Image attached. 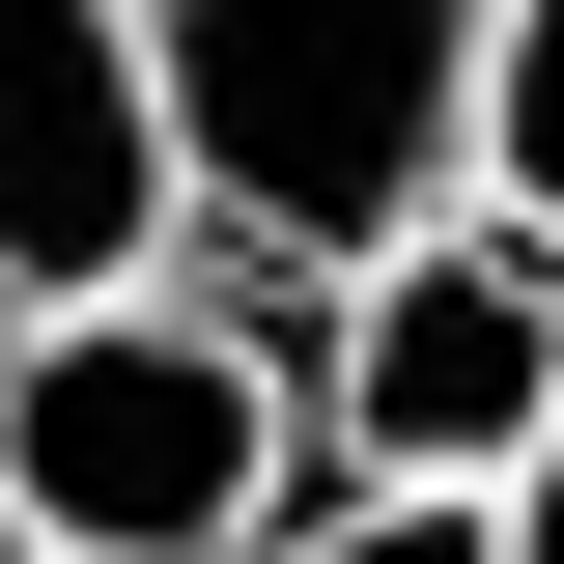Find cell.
<instances>
[{"label":"cell","instance_id":"obj_1","mask_svg":"<svg viewBox=\"0 0 564 564\" xmlns=\"http://www.w3.org/2000/svg\"><path fill=\"white\" fill-rule=\"evenodd\" d=\"M170 57V198L254 226L282 282H367L480 198V0H141Z\"/></svg>","mask_w":564,"mask_h":564},{"label":"cell","instance_id":"obj_2","mask_svg":"<svg viewBox=\"0 0 564 564\" xmlns=\"http://www.w3.org/2000/svg\"><path fill=\"white\" fill-rule=\"evenodd\" d=\"M282 452H311V367L170 311V282L0 311V508H29V564H254Z\"/></svg>","mask_w":564,"mask_h":564},{"label":"cell","instance_id":"obj_3","mask_svg":"<svg viewBox=\"0 0 564 564\" xmlns=\"http://www.w3.org/2000/svg\"><path fill=\"white\" fill-rule=\"evenodd\" d=\"M311 423H339L367 480H480V508H508V452L564 423V254H536L508 198L395 226V254L339 282V367H311Z\"/></svg>","mask_w":564,"mask_h":564},{"label":"cell","instance_id":"obj_4","mask_svg":"<svg viewBox=\"0 0 564 564\" xmlns=\"http://www.w3.org/2000/svg\"><path fill=\"white\" fill-rule=\"evenodd\" d=\"M170 254V57L141 0H0V311Z\"/></svg>","mask_w":564,"mask_h":564},{"label":"cell","instance_id":"obj_5","mask_svg":"<svg viewBox=\"0 0 564 564\" xmlns=\"http://www.w3.org/2000/svg\"><path fill=\"white\" fill-rule=\"evenodd\" d=\"M480 198L564 254V0H480Z\"/></svg>","mask_w":564,"mask_h":564},{"label":"cell","instance_id":"obj_6","mask_svg":"<svg viewBox=\"0 0 564 564\" xmlns=\"http://www.w3.org/2000/svg\"><path fill=\"white\" fill-rule=\"evenodd\" d=\"M254 564H508V508L480 480H367V508H282Z\"/></svg>","mask_w":564,"mask_h":564},{"label":"cell","instance_id":"obj_7","mask_svg":"<svg viewBox=\"0 0 564 564\" xmlns=\"http://www.w3.org/2000/svg\"><path fill=\"white\" fill-rule=\"evenodd\" d=\"M508 564H564V423H536V452H508Z\"/></svg>","mask_w":564,"mask_h":564},{"label":"cell","instance_id":"obj_8","mask_svg":"<svg viewBox=\"0 0 564 564\" xmlns=\"http://www.w3.org/2000/svg\"><path fill=\"white\" fill-rule=\"evenodd\" d=\"M0 564H29V508H0Z\"/></svg>","mask_w":564,"mask_h":564}]
</instances>
